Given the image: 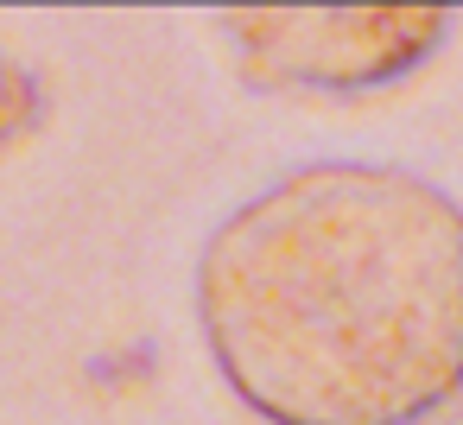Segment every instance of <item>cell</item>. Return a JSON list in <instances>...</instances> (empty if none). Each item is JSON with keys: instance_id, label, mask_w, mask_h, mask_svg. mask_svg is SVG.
<instances>
[{"instance_id": "obj_1", "label": "cell", "mask_w": 463, "mask_h": 425, "mask_svg": "<svg viewBox=\"0 0 463 425\" xmlns=\"http://www.w3.org/2000/svg\"><path fill=\"white\" fill-rule=\"evenodd\" d=\"M197 324L267 425H419L463 387V203L381 159H311L210 229Z\"/></svg>"}, {"instance_id": "obj_2", "label": "cell", "mask_w": 463, "mask_h": 425, "mask_svg": "<svg viewBox=\"0 0 463 425\" xmlns=\"http://www.w3.org/2000/svg\"><path fill=\"white\" fill-rule=\"evenodd\" d=\"M229 33L260 90H381L438 52L444 7H235Z\"/></svg>"}]
</instances>
